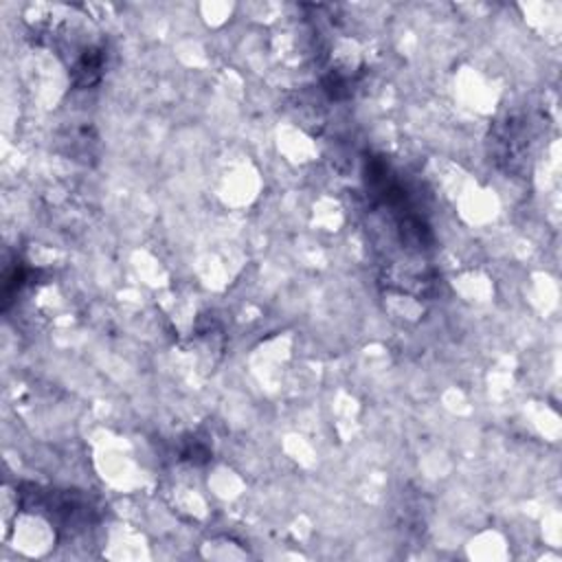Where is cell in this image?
<instances>
[{
  "label": "cell",
  "mask_w": 562,
  "mask_h": 562,
  "mask_svg": "<svg viewBox=\"0 0 562 562\" xmlns=\"http://www.w3.org/2000/svg\"><path fill=\"white\" fill-rule=\"evenodd\" d=\"M20 496L26 507H35L50 522L66 529L81 527L97 514V507L90 503V498L72 490H42L31 485V492H20Z\"/></svg>",
  "instance_id": "6da1fadb"
}]
</instances>
